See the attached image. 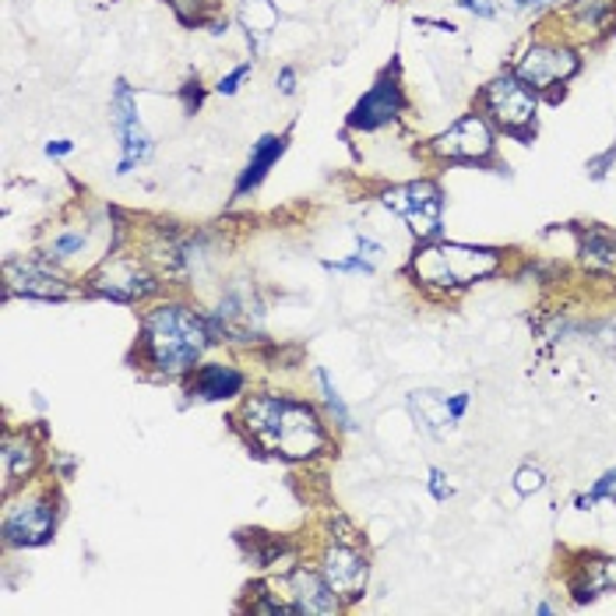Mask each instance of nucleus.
Returning a JSON list of instances; mask_svg holds the SVG:
<instances>
[{
    "mask_svg": "<svg viewBox=\"0 0 616 616\" xmlns=\"http://www.w3.org/2000/svg\"><path fill=\"white\" fill-rule=\"evenodd\" d=\"M240 426L257 448L285 458V462H310L328 448V429L318 409L304 398L261 392L251 395L240 409Z\"/></svg>",
    "mask_w": 616,
    "mask_h": 616,
    "instance_id": "f257e3e1",
    "label": "nucleus"
},
{
    "mask_svg": "<svg viewBox=\"0 0 616 616\" xmlns=\"http://www.w3.org/2000/svg\"><path fill=\"white\" fill-rule=\"evenodd\" d=\"M208 346H211L208 318H202L194 307L180 304V299L155 304L141 318L138 356L159 377L191 374Z\"/></svg>",
    "mask_w": 616,
    "mask_h": 616,
    "instance_id": "f03ea898",
    "label": "nucleus"
},
{
    "mask_svg": "<svg viewBox=\"0 0 616 616\" xmlns=\"http://www.w3.org/2000/svg\"><path fill=\"white\" fill-rule=\"evenodd\" d=\"M504 265V254L493 247H472V243L426 240L412 254L409 275L429 293H462L469 285L490 279Z\"/></svg>",
    "mask_w": 616,
    "mask_h": 616,
    "instance_id": "7ed1b4c3",
    "label": "nucleus"
},
{
    "mask_svg": "<svg viewBox=\"0 0 616 616\" xmlns=\"http://www.w3.org/2000/svg\"><path fill=\"white\" fill-rule=\"evenodd\" d=\"M536 113H539L536 89H528V85L514 75V70L497 75L483 89V117L490 124H497L504 134L525 138L528 127L536 124Z\"/></svg>",
    "mask_w": 616,
    "mask_h": 616,
    "instance_id": "20e7f679",
    "label": "nucleus"
},
{
    "mask_svg": "<svg viewBox=\"0 0 616 616\" xmlns=\"http://www.w3.org/2000/svg\"><path fill=\"white\" fill-rule=\"evenodd\" d=\"M381 205L395 215H402L415 240L426 243L440 236L444 191L437 180H409V183H398V188H384Z\"/></svg>",
    "mask_w": 616,
    "mask_h": 616,
    "instance_id": "39448f33",
    "label": "nucleus"
},
{
    "mask_svg": "<svg viewBox=\"0 0 616 616\" xmlns=\"http://www.w3.org/2000/svg\"><path fill=\"white\" fill-rule=\"evenodd\" d=\"M581 70V56L575 47L556 39H536L522 50L518 64H514V75H518L528 89L536 92H550L556 85L570 81Z\"/></svg>",
    "mask_w": 616,
    "mask_h": 616,
    "instance_id": "423d86ee",
    "label": "nucleus"
},
{
    "mask_svg": "<svg viewBox=\"0 0 616 616\" xmlns=\"http://www.w3.org/2000/svg\"><path fill=\"white\" fill-rule=\"evenodd\" d=\"M0 532L4 547H47L56 532V500L50 493H22L8 504Z\"/></svg>",
    "mask_w": 616,
    "mask_h": 616,
    "instance_id": "0eeeda50",
    "label": "nucleus"
},
{
    "mask_svg": "<svg viewBox=\"0 0 616 616\" xmlns=\"http://www.w3.org/2000/svg\"><path fill=\"white\" fill-rule=\"evenodd\" d=\"M493 149H497L493 124L483 113H465L448 131H440L429 141V155H437L444 163H486Z\"/></svg>",
    "mask_w": 616,
    "mask_h": 616,
    "instance_id": "6e6552de",
    "label": "nucleus"
},
{
    "mask_svg": "<svg viewBox=\"0 0 616 616\" xmlns=\"http://www.w3.org/2000/svg\"><path fill=\"white\" fill-rule=\"evenodd\" d=\"M89 293L113 299V304H141L152 293H159V279L134 257H110L92 271Z\"/></svg>",
    "mask_w": 616,
    "mask_h": 616,
    "instance_id": "1a4fd4ad",
    "label": "nucleus"
},
{
    "mask_svg": "<svg viewBox=\"0 0 616 616\" xmlns=\"http://www.w3.org/2000/svg\"><path fill=\"white\" fill-rule=\"evenodd\" d=\"M271 589L279 592V599L290 606L293 616H332V613H338L342 606H346L335 595L332 585H328V578L321 575V567L318 570L293 567L290 575L279 578Z\"/></svg>",
    "mask_w": 616,
    "mask_h": 616,
    "instance_id": "9d476101",
    "label": "nucleus"
},
{
    "mask_svg": "<svg viewBox=\"0 0 616 616\" xmlns=\"http://www.w3.org/2000/svg\"><path fill=\"white\" fill-rule=\"evenodd\" d=\"M321 575L328 578V585L335 589V595L342 603H356L367 589V578H370V564H367V553L356 547L349 539H332L321 553Z\"/></svg>",
    "mask_w": 616,
    "mask_h": 616,
    "instance_id": "9b49d317",
    "label": "nucleus"
},
{
    "mask_svg": "<svg viewBox=\"0 0 616 616\" xmlns=\"http://www.w3.org/2000/svg\"><path fill=\"white\" fill-rule=\"evenodd\" d=\"M113 124H117V134H120V169L117 174L127 177L131 169H138L152 155V138L138 117L134 89L124 78L117 81V89H113Z\"/></svg>",
    "mask_w": 616,
    "mask_h": 616,
    "instance_id": "f8f14e48",
    "label": "nucleus"
},
{
    "mask_svg": "<svg viewBox=\"0 0 616 616\" xmlns=\"http://www.w3.org/2000/svg\"><path fill=\"white\" fill-rule=\"evenodd\" d=\"M4 293L25 296V299H67L70 285L64 275H56L50 261H33V257H18V261L4 265Z\"/></svg>",
    "mask_w": 616,
    "mask_h": 616,
    "instance_id": "ddd939ff",
    "label": "nucleus"
},
{
    "mask_svg": "<svg viewBox=\"0 0 616 616\" xmlns=\"http://www.w3.org/2000/svg\"><path fill=\"white\" fill-rule=\"evenodd\" d=\"M402 110H406L402 85H398V78L384 75L370 85V92H363L360 103L352 106L349 127L352 131H381V127H388L402 117Z\"/></svg>",
    "mask_w": 616,
    "mask_h": 616,
    "instance_id": "4468645a",
    "label": "nucleus"
},
{
    "mask_svg": "<svg viewBox=\"0 0 616 616\" xmlns=\"http://www.w3.org/2000/svg\"><path fill=\"white\" fill-rule=\"evenodd\" d=\"M243 388H247V374L233 363H202L188 381V395L202 402H229L243 395Z\"/></svg>",
    "mask_w": 616,
    "mask_h": 616,
    "instance_id": "2eb2a0df",
    "label": "nucleus"
},
{
    "mask_svg": "<svg viewBox=\"0 0 616 616\" xmlns=\"http://www.w3.org/2000/svg\"><path fill=\"white\" fill-rule=\"evenodd\" d=\"M0 469H4V493L11 497L14 486H25L39 469V448L36 440L25 434H4L0 444Z\"/></svg>",
    "mask_w": 616,
    "mask_h": 616,
    "instance_id": "dca6fc26",
    "label": "nucleus"
},
{
    "mask_svg": "<svg viewBox=\"0 0 616 616\" xmlns=\"http://www.w3.org/2000/svg\"><path fill=\"white\" fill-rule=\"evenodd\" d=\"M285 149H290V138H285V134H265L261 141H257L254 152H251V159H247V166H243L240 177H236V188H233L236 202H240V197H247L251 191L261 188L265 177H268V169L282 159Z\"/></svg>",
    "mask_w": 616,
    "mask_h": 616,
    "instance_id": "f3484780",
    "label": "nucleus"
},
{
    "mask_svg": "<svg viewBox=\"0 0 616 616\" xmlns=\"http://www.w3.org/2000/svg\"><path fill=\"white\" fill-rule=\"evenodd\" d=\"M609 589H616V556H585L570 578L575 603H592Z\"/></svg>",
    "mask_w": 616,
    "mask_h": 616,
    "instance_id": "a211bd4d",
    "label": "nucleus"
},
{
    "mask_svg": "<svg viewBox=\"0 0 616 616\" xmlns=\"http://www.w3.org/2000/svg\"><path fill=\"white\" fill-rule=\"evenodd\" d=\"M409 409H412L415 420L423 423L426 434H434V437L451 434L454 423H458L451 395H440V392H415V395H409Z\"/></svg>",
    "mask_w": 616,
    "mask_h": 616,
    "instance_id": "6ab92c4d",
    "label": "nucleus"
},
{
    "mask_svg": "<svg viewBox=\"0 0 616 616\" xmlns=\"http://www.w3.org/2000/svg\"><path fill=\"white\" fill-rule=\"evenodd\" d=\"M240 25L247 28L251 47L261 53L268 36L279 28V8L271 0H240Z\"/></svg>",
    "mask_w": 616,
    "mask_h": 616,
    "instance_id": "aec40b11",
    "label": "nucleus"
},
{
    "mask_svg": "<svg viewBox=\"0 0 616 616\" xmlns=\"http://www.w3.org/2000/svg\"><path fill=\"white\" fill-rule=\"evenodd\" d=\"M578 254H581V261L592 265V268L616 265V229L581 226L578 229Z\"/></svg>",
    "mask_w": 616,
    "mask_h": 616,
    "instance_id": "412c9836",
    "label": "nucleus"
},
{
    "mask_svg": "<svg viewBox=\"0 0 616 616\" xmlns=\"http://www.w3.org/2000/svg\"><path fill=\"white\" fill-rule=\"evenodd\" d=\"M240 542H243V547H247L251 564H257V567L279 564V561H282V553L290 550L279 536H268V532H243Z\"/></svg>",
    "mask_w": 616,
    "mask_h": 616,
    "instance_id": "4be33fe9",
    "label": "nucleus"
},
{
    "mask_svg": "<svg viewBox=\"0 0 616 616\" xmlns=\"http://www.w3.org/2000/svg\"><path fill=\"white\" fill-rule=\"evenodd\" d=\"M318 384H321V395H324V406H328V412L335 415V423L342 426V429H349L352 426V415H349V406H346V398L338 395V388H335V381H332V374H328L324 367H318Z\"/></svg>",
    "mask_w": 616,
    "mask_h": 616,
    "instance_id": "5701e85b",
    "label": "nucleus"
},
{
    "mask_svg": "<svg viewBox=\"0 0 616 616\" xmlns=\"http://www.w3.org/2000/svg\"><path fill=\"white\" fill-rule=\"evenodd\" d=\"M616 11V0H578L575 4V18L585 25V28H606L609 14Z\"/></svg>",
    "mask_w": 616,
    "mask_h": 616,
    "instance_id": "b1692460",
    "label": "nucleus"
},
{
    "mask_svg": "<svg viewBox=\"0 0 616 616\" xmlns=\"http://www.w3.org/2000/svg\"><path fill=\"white\" fill-rule=\"evenodd\" d=\"M169 8L177 11V18L183 25H202L215 4H211V0H169Z\"/></svg>",
    "mask_w": 616,
    "mask_h": 616,
    "instance_id": "393cba45",
    "label": "nucleus"
},
{
    "mask_svg": "<svg viewBox=\"0 0 616 616\" xmlns=\"http://www.w3.org/2000/svg\"><path fill=\"white\" fill-rule=\"evenodd\" d=\"M542 486H547V472H542L539 465H522L518 472H514V493L518 497H532L539 493Z\"/></svg>",
    "mask_w": 616,
    "mask_h": 616,
    "instance_id": "a878e982",
    "label": "nucleus"
},
{
    "mask_svg": "<svg viewBox=\"0 0 616 616\" xmlns=\"http://www.w3.org/2000/svg\"><path fill=\"white\" fill-rule=\"evenodd\" d=\"M609 497H616V469H609L606 476L599 479L589 493H581V497L575 500V504H578L581 511H589L592 504H599V500H609Z\"/></svg>",
    "mask_w": 616,
    "mask_h": 616,
    "instance_id": "bb28decb",
    "label": "nucleus"
},
{
    "mask_svg": "<svg viewBox=\"0 0 616 616\" xmlns=\"http://www.w3.org/2000/svg\"><path fill=\"white\" fill-rule=\"evenodd\" d=\"M85 243H89L85 233H61L50 243V257H75V254L85 251Z\"/></svg>",
    "mask_w": 616,
    "mask_h": 616,
    "instance_id": "cd10ccee",
    "label": "nucleus"
},
{
    "mask_svg": "<svg viewBox=\"0 0 616 616\" xmlns=\"http://www.w3.org/2000/svg\"><path fill=\"white\" fill-rule=\"evenodd\" d=\"M328 271H342V275H374V261L363 254L346 257V261H324Z\"/></svg>",
    "mask_w": 616,
    "mask_h": 616,
    "instance_id": "c85d7f7f",
    "label": "nucleus"
},
{
    "mask_svg": "<svg viewBox=\"0 0 616 616\" xmlns=\"http://www.w3.org/2000/svg\"><path fill=\"white\" fill-rule=\"evenodd\" d=\"M251 78V64H240V67H233L229 70L226 78H219V85H215V92L219 95H236L240 92V85Z\"/></svg>",
    "mask_w": 616,
    "mask_h": 616,
    "instance_id": "c756f323",
    "label": "nucleus"
},
{
    "mask_svg": "<svg viewBox=\"0 0 616 616\" xmlns=\"http://www.w3.org/2000/svg\"><path fill=\"white\" fill-rule=\"evenodd\" d=\"M180 99H183V113H191V117H194V113L202 110V99H205V92H202V81L191 78V81L180 89Z\"/></svg>",
    "mask_w": 616,
    "mask_h": 616,
    "instance_id": "7c9ffc66",
    "label": "nucleus"
},
{
    "mask_svg": "<svg viewBox=\"0 0 616 616\" xmlns=\"http://www.w3.org/2000/svg\"><path fill=\"white\" fill-rule=\"evenodd\" d=\"M429 493H434V500H448L451 497V483H448V476H444L440 469H429Z\"/></svg>",
    "mask_w": 616,
    "mask_h": 616,
    "instance_id": "2f4dec72",
    "label": "nucleus"
},
{
    "mask_svg": "<svg viewBox=\"0 0 616 616\" xmlns=\"http://www.w3.org/2000/svg\"><path fill=\"white\" fill-rule=\"evenodd\" d=\"M462 8L476 14V18H497V4H493V0H462Z\"/></svg>",
    "mask_w": 616,
    "mask_h": 616,
    "instance_id": "473e14b6",
    "label": "nucleus"
},
{
    "mask_svg": "<svg viewBox=\"0 0 616 616\" xmlns=\"http://www.w3.org/2000/svg\"><path fill=\"white\" fill-rule=\"evenodd\" d=\"M613 159H616V145H613L609 152L599 155V159H592V163H589V174H592L595 180H603V177H606V166H609Z\"/></svg>",
    "mask_w": 616,
    "mask_h": 616,
    "instance_id": "72a5a7b5",
    "label": "nucleus"
},
{
    "mask_svg": "<svg viewBox=\"0 0 616 616\" xmlns=\"http://www.w3.org/2000/svg\"><path fill=\"white\" fill-rule=\"evenodd\" d=\"M275 85H279L282 95H293V92H296V67H282L279 78H275Z\"/></svg>",
    "mask_w": 616,
    "mask_h": 616,
    "instance_id": "f704fd0d",
    "label": "nucleus"
},
{
    "mask_svg": "<svg viewBox=\"0 0 616 616\" xmlns=\"http://www.w3.org/2000/svg\"><path fill=\"white\" fill-rule=\"evenodd\" d=\"M70 152H75V141H67V138L50 141V145H47V155H50V159H64V155H70Z\"/></svg>",
    "mask_w": 616,
    "mask_h": 616,
    "instance_id": "c9c22d12",
    "label": "nucleus"
},
{
    "mask_svg": "<svg viewBox=\"0 0 616 616\" xmlns=\"http://www.w3.org/2000/svg\"><path fill=\"white\" fill-rule=\"evenodd\" d=\"M360 254H363V257H370V261H374V257L381 254V247H377V243H374V240H367V236H360Z\"/></svg>",
    "mask_w": 616,
    "mask_h": 616,
    "instance_id": "e433bc0d",
    "label": "nucleus"
},
{
    "mask_svg": "<svg viewBox=\"0 0 616 616\" xmlns=\"http://www.w3.org/2000/svg\"><path fill=\"white\" fill-rule=\"evenodd\" d=\"M514 8H547V4H561V0H511Z\"/></svg>",
    "mask_w": 616,
    "mask_h": 616,
    "instance_id": "4c0bfd02",
    "label": "nucleus"
}]
</instances>
